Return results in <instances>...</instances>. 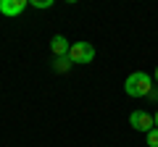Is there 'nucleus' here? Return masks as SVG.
I'll return each mask as SVG.
<instances>
[{
	"label": "nucleus",
	"instance_id": "nucleus-9",
	"mask_svg": "<svg viewBox=\"0 0 158 147\" xmlns=\"http://www.w3.org/2000/svg\"><path fill=\"white\" fill-rule=\"evenodd\" d=\"M153 121H156V129H158V110H156V116H153Z\"/></svg>",
	"mask_w": 158,
	"mask_h": 147
},
{
	"label": "nucleus",
	"instance_id": "nucleus-10",
	"mask_svg": "<svg viewBox=\"0 0 158 147\" xmlns=\"http://www.w3.org/2000/svg\"><path fill=\"white\" fill-rule=\"evenodd\" d=\"M156 81H158V66H156Z\"/></svg>",
	"mask_w": 158,
	"mask_h": 147
},
{
	"label": "nucleus",
	"instance_id": "nucleus-6",
	"mask_svg": "<svg viewBox=\"0 0 158 147\" xmlns=\"http://www.w3.org/2000/svg\"><path fill=\"white\" fill-rule=\"evenodd\" d=\"M53 68H56L58 74L69 71V68H71V58H69V55H63V58H56V63H53Z\"/></svg>",
	"mask_w": 158,
	"mask_h": 147
},
{
	"label": "nucleus",
	"instance_id": "nucleus-2",
	"mask_svg": "<svg viewBox=\"0 0 158 147\" xmlns=\"http://www.w3.org/2000/svg\"><path fill=\"white\" fill-rule=\"evenodd\" d=\"M69 58H71V63H92L95 47L90 42H74L71 50H69Z\"/></svg>",
	"mask_w": 158,
	"mask_h": 147
},
{
	"label": "nucleus",
	"instance_id": "nucleus-5",
	"mask_svg": "<svg viewBox=\"0 0 158 147\" xmlns=\"http://www.w3.org/2000/svg\"><path fill=\"white\" fill-rule=\"evenodd\" d=\"M69 50H71V45H69V40L63 37V34H56L50 40V53L56 58H63V55H69Z\"/></svg>",
	"mask_w": 158,
	"mask_h": 147
},
{
	"label": "nucleus",
	"instance_id": "nucleus-4",
	"mask_svg": "<svg viewBox=\"0 0 158 147\" xmlns=\"http://www.w3.org/2000/svg\"><path fill=\"white\" fill-rule=\"evenodd\" d=\"M27 0H0V13L3 16H19L27 11Z\"/></svg>",
	"mask_w": 158,
	"mask_h": 147
},
{
	"label": "nucleus",
	"instance_id": "nucleus-3",
	"mask_svg": "<svg viewBox=\"0 0 158 147\" xmlns=\"http://www.w3.org/2000/svg\"><path fill=\"white\" fill-rule=\"evenodd\" d=\"M129 124H132V129H135V131H145V134L156 129L153 116L145 113V110H132V113H129Z\"/></svg>",
	"mask_w": 158,
	"mask_h": 147
},
{
	"label": "nucleus",
	"instance_id": "nucleus-1",
	"mask_svg": "<svg viewBox=\"0 0 158 147\" xmlns=\"http://www.w3.org/2000/svg\"><path fill=\"white\" fill-rule=\"evenodd\" d=\"M124 92L129 97H150L153 92V79L145 71H132L124 81Z\"/></svg>",
	"mask_w": 158,
	"mask_h": 147
},
{
	"label": "nucleus",
	"instance_id": "nucleus-8",
	"mask_svg": "<svg viewBox=\"0 0 158 147\" xmlns=\"http://www.w3.org/2000/svg\"><path fill=\"white\" fill-rule=\"evenodd\" d=\"M29 6H34V8H50V6H53V0H32Z\"/></svg>",
	"mask_w": 158,
	"mask_h": 147
},
{
	"label": "nucleus",
	"instance_id": "nucleus-7",
	"mask_svg": "<svg viewBox=\"0 0 158 147\" xmlns=\"http://www.w3.org/2000/svg\"><path fill=\"white\" fill-rule=\"evenodd\" d=\"M145 139H148V147H158V129L148 131V134H145Z\"/></svg>",
	"mask_w": 158,
	"mask_h": 147
}]
</instances>
